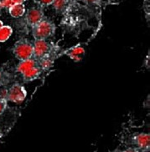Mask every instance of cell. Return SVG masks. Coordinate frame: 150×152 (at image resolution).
I'll list each match as a JSON object with an SVG mask.
<instances>
[{
    "label": "cell",
    "mask_w": 150,
    "mask_h": 152,
    "mask_svg": "<svg viewBox=\"0 0 150 152\" xmlns=\"http://www.w3.org/2000/svg\"><path fill=\"white\" fill-rule=\"evenodd\" d=\"M55 25L50 20L43 18L32 28V34L35 39H47L55 34Z\"/></svg>",
    "instance_id": "cell-1"
},
{
    "label": "cell",
    "mask_w": 150,
    "mask_h": 152,
    "mask_svg": "<svg viewBox=\"0 0 150 152\" xmlns=\"http://www.w3.org/2000/svg\"><path fill=\"white\" fill-rule=\"evenodd\" d=\"M33 44L27 39H21L15 43L13 53L18 60H24L33 58Z\"/></svg>",
    "instance_id": "cell-2"
},
{
    "label": "cell",
    "mask_w": 150,
    "mask_h": 152,
    "mask_svg": "<svg viewBox=\"0 0 150 152\" xmlns=\"http://www.w3.org/2000/svg\"><path fill=\"white\" fill-rule=\"evenodd\" d=\"M27 96V91L23 85L19 84H14L9 90H4V95L0 96L2 98L6 99L14 103L19 104L23 102Z\"/></svg>",
    "instance_id": "cell-3"
},
{
    "label": "cell",
    "mask_w": 150,
    "mask_h": 152,
    "mask_svg": "<svg viewBox=\"0 0 150 152\" xmlns=\"http://www.w3.org/2000/svg\"><path fill=\"white\" fill-rule=\"evenodd\" d=\"M33 47V58L36 60L55 53V46L48 43L46 39H35Z\"/></svg>",
    "instance_id": "cell-4"
},
{
    "label": "cell",
    "mask_w": 150,
    "mask_h": 152,
    "mask_svg": "<svg viewBox=\"0 0 150 152\" xmlns=\"http://www.w3.org/2000/svg\"><path fill=\"white\" fill-rule=\"evenodd\" d=\"M44 12L40 7H34L28 10L25 15V22L29 26L33 28L39 22L44 18Z\"/></svg>",
    "instance_id": "cell-5"
},
{
    "label": "cell",
    "mask_w": 150,
    "mask_h": 152,
    "mask_svg": "<svg viewBox=\"0 0 150 152\" xmlns=\"http://www.w3.org/2000/svg\"><path fill=\"white\" fill-rule=\"evenodd\" d=\"M41 72H42V69L39 65L30 68V69H27L26 71L22 73L24 80V82H31V81L35 80L40 77V75H41Z\"/></svg>",
    "instance_id": "cell-6"
},
{
    "label": "cell",
    "mask_w": 150,
    "mask_h": 152,
    "mask_svg": "<svg viewBox=\"0 0 150 152\" xmlns=\"http://www.w3.org/2000/svg\"><path fill=\"white\" fill-rule=\"evenodd\" d=\"M133 140L136 145H138V147L143 151H149L150 144L149 134L141 133V134H137Z\"/></svg>",
    "instance_id": "cell-7"
},
{
    "label": "cell",
    "mask_w": 150,
    "mask_h": 152,
    "mask_svg": "<svg viewBox=\"0 0 150 152\" xmlns=\"http://www.w3.org/2000/svg\"><path fill=\"white\" fill-rule=\"evenodd\" d=\"M36 65H38V61L35 58H28V59H24V60H21L17 65L16 69H17V71L18 73L22 74L29 69L34 67V66H36Z\"/></svg>",
    "instance_id": "cell-8"
},
{
    "label": "cell",
    "mask_w": 150,
    "mask_h": 152,
    "mask_svg": "<svg viewBox=\"0 0 150 152\" xmlns=\"http://www.w3.org/2000/svg\"><path fill=\"white\" fill-rule=\"evenodd\" d=\"M38 61V65L40 67V69L43 70H49L50 68L53 67L54 62H55V58L53 56V54L47 55L43 58H40Z\"/></svg>",
    "instance_id": "cell-9"
},
{
    "label": "cell",
    "mask_w": 150,
    "mask_h": 152,
    "mask_svg": "<svg viewBox=\"0 0 150 152\" xmlns=\"http://www.w3.org/2000/svg\"><path fill=\"white\" fill-rule=\"evenodd\" d=\"M9 12L13 18H18L25 14V8L23 4H14L9 8Z\"/></svg>",
    "instance_id": "cell-10"
},
{
    "label": "cell",
    "mask_w": 150,
    "mask_h": 152,
    "mask_svg": "<svg viewBox=\"0 0 150 152\" xmlns=\"http://www.w3.org/2000/svg\"><path fill=\"white\" fill-rule=\"evenodd\" d=\"M13 29L9 25H3L0 28V42H5L12 35Z\"/></svg>",
    "instance_id": "cell-11"
},
{
    "label": "cell",
    "mask_w": 150,
    "mask_h": 152,
    "mask_svg": "<svg viewBox=\"0 0 150 152\" xmlns=\"http://www.w3.org/2000/svg\"><path fill=\"white\" fill-rule=\"evenodd\" d=\"M11 80V77L9 73L0 69V86L7 85Z\"/></svg>",
    "instance_id": "cell-12"
},
{
    "label": "cell",
    "mask_w": 150,
    "mask_h": 152,
    "mask_svg": "<svg viewBox=\"0 0 150 152\" xmlns=\"http://www.w3.org/2000/svg\"><path fill=\"white\" fill-rule=\"evenodd\" d=\"M84 52H85V50L82 49V48H81V47L75 48V49H73L72 50H71L70 56H71L74 60H79V59L81 58L79 56H80L81 54H84Z\"/></svg>",
    "instance_id": "cell-13"
},
{
    "label": "cell",
    "mask_w": 150,
    "mask_h": 152,
    "mask_svg": "<svg viewBox=\"0 0 150 152\" xmlns=\"http://www.w3.org/2000/svg\"><path fill=\"white\" fill-rule=\"evenodd\" d=\"M67 1L66 0H54L53 4L54 8H55L57 11H61L65 9V7L66 6Z\"/></svg>",
    "instance_id": "cell-14"
},
{
    "label": "cell",
    "mask_w": 150,
    "mask_h": 152,
    "mask_svg": "<svg viewBox=\"0 0 150 152\" xmlns=\"http://www.w3.org/2000/svg\"><path fill=\"white\" fill-rule=\"evenodd\" d=\"M7 99L4 98L0 97V115L5 111L6 108H7Z\"/></svg>",
    "instance_id": "cell-15"
},
{
    "label": "cell",
    "mask_w": 150,
    "mask_h": 152,
    "mask_svg": "<svg viewBox=\"0 0 150 152\" xmlns=\"http://www.w3.org/2000/svg\"><path fill=\"white\" fill-rule=\"evenodd\" d=\"M12 4H13L12 0H0V9L1 8L9 9Z\"/></svg>",
    "instance_id": "cell-16"
},
{
    "label": "cell",
    "mask_w": 150,
    "mask_h": 152,
    "mask_svg": "<svg viewBox=\"0 0 150 152\" xmlns=\"http://www.w3.org/2000/svg\"><path fill=\"white\" fill-rule=\"evenodd\" d=\"M38 2L41 6H49L53 4L54 0H38Z\"/></svg>",
    "instance_id": "cell-17"
},
{
    "label": "cell",
    "mask_w": 150,
    "mask_h": 152,
    "mask_svg": "<svg viewBox=\"0 0 150 152\" xmlns=\"http://www.w3.org/2000/svg\"><path fill=\"white\" fill-rule=\"evenodd\" d=\"M13 1V4H24V2L25 0H12Z\"/></svg>",
    "instance_id": "cell-18"
},
{
    "label": "cell",
    "mask_w": 150,
    "mask_h": 152,
    "mask_svg": "<svg viewBox=\"0 0 150 152\" xmlns=\"http://www.w3.org/2000/svg\"><path fill=\"white\" fill-rule=\"evenodd\" d=\"M87 2H89V3H93V2H95L96 0H86Z\"/></svg>",
    "instance_id": "cell-19"
},
{
    "label": "cell",
    "mask_w": 150,
    "mask_h": 152,
    "mask_svg": "<svg viewBox=\"0 0 150 152\" xmlns=\"http://www.w3.org/2000/svg\"><path fill=\"white\" fill-rule=\"evenodd\" d=\"M3 25H4V23H3V22H2V21H1V20H0V28L2 27V26H3Z\"/></svg>",
    "instance_id": "cell-20"
},
{
    "label": "cell",
    "mask_w": 150,
    "mask_h": 152,
    "mask_svg": "<svg viewBox=\"0 0 150 152\" xmlns=\"http://www.w3.org/2000/svg\"><path fill=\"white\" fill-rule=\"evenodd\" d=\"M2 136H3V133H2V131L0 130V139L2 138Z\"/></svg>",
    "instance_id": "cell-21"
}]
</instances>
